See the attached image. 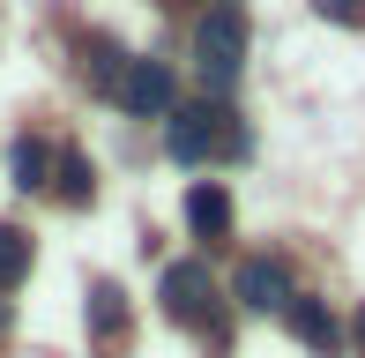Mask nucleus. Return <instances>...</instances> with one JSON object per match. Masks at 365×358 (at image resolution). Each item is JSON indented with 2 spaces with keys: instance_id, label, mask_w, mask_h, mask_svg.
Segmentation results:
<instances>
[{
  "instance_id": "obj_14",
  "label": "nucleus",
  "mask_w": 365,
  "mask_h": 358,
  "mask_svg": "<svg viewBox=\"0 0 365 358\" xmlns=\"http://www.w3.org/2000/svg\"><path fill=\"white\" fill-rule=\"evenodd\" d=\"M351 344H358V358H365V306H358V321H351Z\"/></svg>"
},
{
  "instance_id": "obj_7",
  "label": "nucleus",
  "mask_w": 365,
  "mask_h": 358,
  "mask_svg": "<svg viewBox=\"0 0 365 358\" xmlns=\"http://www.w3.org/2000/svg\"><path fill=\"white\" fill-rule=\"evenodd\" d=\"M90 336H97V351L127 344V291H120V284H105V276L90 284Z\"/></svg>"
},
{
  "instance_id": "obj_4",
  "label": "nucleus",
  "mask_w": 365,
  "mask_h": 358,
  "mask_svg": "<svg viewBox=\"0 0 365 358\" xmlns=\"http://www.w3.org/2000/svg\"><path fill=\"white\" fill-rule=\"evenodd\" d=\"M112 97H120L127 112H142V120H164V112L179 105V83H172L164 60H127L120 83H112Z\"/></svg>"
},
{
  "instance_id": "obj_9",
  "label": "nucleus",
  "mask_w": 365,
  "mask_h": 358,
  "mask_svg": "<svg viewBox=\"0 0 365 358\" xmlns=\"http://www.w3.org/2000/svg\"><path fill=\"white\" fill-rule=\"evenodd\" d=\"M45 187H53L68 209H90V194H97V172H90V157H82V150H60V157H53V179H45Z\"/></svg>"
},
{
  "instance_id": "obj_12",
  "label": "nucleus",
  "mask_w": 365,
  "mask_h": 358,
  "mask_svg": "<svg viewBox=\"0 0 365 358\" xmlns=\"http://www.w3.org/2000/svg\"><path fill=\"white\" fill-rule=\"evenodd\" d=\"M120 68H127V60H120V45H112V38H82V75H90L97 90L120 83Z\"/></svg>"
},
{
  "instance_id": "obj_11",
  "label": "nucleus",
  "mask_w": 365,
  "mask_h": 358,
  "mask_svg": "<svg viewBox=\"0 0 365 358\" xmlns=\"http://www.w3.org/2000/svg\"><path fill=\"white\" fill-rule=\"evenodd\" d=\"M30 276V232L23 224H0V291H15Z\"/></svg>"
},
{
  "instance_id": "obj_13",
  "label": "nucleus",
  "mask_w": 365,
  "mask_h": 358,
  "mask_svg": "<svg viewBox=\"0 0 365 358\" xmlns=\"http://www.w3.org/2000/svg\"><path fill=\"white\" fill-rule=\"evenodd\" d=\"M321 23H343V30H365V0H313Z\"/></svg>"
},
{
  "instance_id": "obj_10",
  "label": "nucleus",
  "mask_w": 365,
  "mask_h": 358,
  "mask_svg": "<svg viewBox=\"0 0 365 358\" xmlns=\"http://www.w3.org/2000/svg\"><path fill=\"white\" fill-rule=\"evenodd\" d=\"M8 172H15V187H23V194H38L45 179H53V150H45L38 135H15V150H8Z\"/></svg>"
},
{
  "instance_id": "obj_2",
  "label": "nucleus",
  "mask_w": 365,
  "mask_h": 358,
  "mask_svg": "<svg viewBox=\"0 0 365 358\" xmlns=\"http://www.w3.org/2000/svg\"><path fill=\"white\" fill-rule=\"evenodd\" d=\"M246 68V8L239 0H217V8L202 15V30H194V75H202V90L224 105V90L239 83Z\"/></svg>"
},
{
  "instance_id": "obj_6",
  "label": "nucleus",
  "mask_w": 365,
  "mask_h": 358,
  "mask_svg": "<svg viewBox=\"0 0 365 358\" xmlns=\"http://www.w3.org/2000/svg\"><path fill=\"white\" fill-rule=\"evenodd\" d=\"M284 321H291V336H298V344H306V351H336V344H343V321L328 314L321 299H298V291H291Z\"/></svg>"
},
{
  "instance_id": "obj_8",
  "label": "nucleus",
  "mask_w": 365,
  "mask_h": 358,
  "mask_svg": "<svg viewBox=\"0 0 365 358\" xmlns=\"http://www.w3.org/2000/svg\"><path fill=\"white\" fill-rule=\"evenodd\" d=\"M187 224H194V239H224L231 232V194L217 179H202V187L187 194Z\"/></svg>"
},
{
  "instance_id": "obj_3",
  "label": "nucleus",
  "mask_w": 365,
  "mask_h": 358,
  "mask_svg": "<svg viewBox=\"0 0 365 358\" xmlns=\"http://www.w3.org/2000/svg\"><path fill=\"white\" fill-rule=\"evenodd\" d=\"M164 314L179 321V329H217V284H209V262H172L157 284Z\"/></svg>"
},
{
  "instance_id": "obj_15",
  "label": "nucleus",
  "mask_w": 365,
  "mask_h": 358,
  "mask_svg": "<svg viewBox=\"0 0 365 358\" xmlns=\"http://www.w3.org/2000/svg\"><path fill=\"white\" fill-rule=\"evenodd\" d=\"M8 321H15V314H8V299H0V336H8Z\"/></svg>"
},
{
  "instance_id": "obj_5",
  "label": "nucleus",
  "mask_w": 365,
  "mask_h": 358,
  "mask_svg": "<svg viewBox=\"0 0 365 358\" xmlns=\"http://www.w3.org/2000/svg\"><path fill=\"white\" fill-rule=\"evenodd\" d=\"M231 299H239L246 314H284L291 306V269L269 262V254H254V262H239V276H231Z\"/></svg>"
},
{
  "instance_id": "obj_1",
  "label": "nucleus",
  "mask_w": 365,
  "mask_h": 358,
  "mask_svg": "<svg viewBox=\"0 0 365 358\" xmlns=\"http://www.w3.org/2000/svg\"><path fill=\"white\" fill-rule=\"evenodd\" d=\"M164 150H172L179 165L246 157V127H239L231 105H217V97H202V105H172V112H164Z\"/></svg>"
}]
</instances>
